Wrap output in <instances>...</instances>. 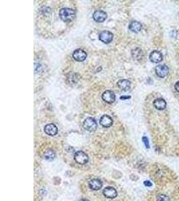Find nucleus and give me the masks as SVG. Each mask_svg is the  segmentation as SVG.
Wrapping results in <instances>:
<instances>
[{
    "label": "nucleus",
    "mask_w": 179,
    "mask_h": 201,
    "mask_svg": "<svg viewBox=\"0 0 179 201\" xmlns=\"http://www.w3.org/2000/svg\"><path fill=\"white\" fill-rule=\"evenodd\" d=\"M59 16L62 21L70 22L74 19L75 11L70 8H62L59 11Z\"/></svg>",
    "instance_id": "f257e3e1"
},
{
    "label": "nucleus",
    "mask_w": 179,
    "mask_h": 201,
    "mask_svg": "<svg viewBox=\"0 0 179 201\" xmlns=\"http://www.w3.org/2000/svg\"><path fill=\"white\" fill-rule=\"evenodd\" d=\"M83 127L88 132H93L97 128V123L93 118L87 117L84 121Z\"/></svg>",
    "instance_id": "f03ea898"
},
{
    "label": "nucleus",
    "mask_w": 179,
    "mask_h": 201,
    "mask_svg": "<svg viewBox=\"0 0 179 201\" xmlns=\"http://www.w3.org/2000/svg\"><path fill=\"white\" fill-rule=\"evenodd\" d=\"M74 161L80 165L85 164L88 161V156L82 151L76 152L74 155Z\"/></svg>",
    "instance_id": "7ed1b4c3"
},
{
    "label": "nucleus",
    "mask_w": 179,
    "mask_h": 201,
    "mask_svg": "<svg viewBox=\"0 0 179 201\" xmlns=\"http://www.w3.org/2000/svg\"><path fill=\"white\" fill-rule=\"evenodd\" d=\"M113 34L107 30L101 32L99 35V39L105 44L110 43L113 40Z\"/></svg>",
    "instance_id": "20e7f679"
},
{
    "label": "nucleus",
    "mask_w": 179,
    "mask_h": 201,
    "mask_svg": "<svg viewBox=\"0 0 179 201\" xmlns=\"http://www.w3.org/2000/svg\"><path fill=\"white\" fill-rule=\"evenodd\" d=\"M101 97L105 102L109 104H111L116 100V94L110 90H107L103 92Z\"/></svg>",
    "instance_id": "39448f33"
},
{
    "label": "nucleus",
    "mask_w": 179,
    "mask_h": 201,
    "mask_svg": "<svg viewBox=\"0 0 179 201\" xmlns=\"http://www.w3.org/2000/svg\"><path fill=\"white\" fill-rule=\"evenodd\" d=\"M155 72L157 76L160 78H164L168 74L169 68L165 64H160L158 65L155 68Z\"/></svg>",
    "instance_id": "423d86ee"
},
{
    "label": "nucleus",
    "mask_w": 179,
    "mask_h": 201,
    "mask_svg": "<svg viewBox=\"0 0 179 201\" xmlns=\"http://www.w3.org/2000/svg\"><path fill=\"white\" fill-rule=\"evenodd\" d=\"M86 56H87V54L86 53V52L81 49L75 50L72 54V57L77 62L84 61L86 59Z\"/></svg>",
    "instance_id": "0eeeda50"
},
{
    "label": "nucleus",
    "mask_w": 179,
    "mask_h": 201,
    "mask_svg": "<svg viewBox=\"0 0 179 201\" xmlns=\"http://www.w3.org/2000/svg\"><path fill=\"white\" fill-rule=\"evenodd\" d=\"M107 15L106 12L102 11V10H97L93 15V20L99 23L103 22L107 19Z\"/></svg>",
    "instance_id": "6e6552de"
},
{
    "label": "nucleus",
    "mask_w": 179,
    "mask_h": 201,
    "mask_svg": "<svg viewBox=\"0 0 179 201\" xmlns=\"http://www.w3.org/2000/svg\"><path fill=\"white\" fill-rule=\"evenodd\" d=\"M103 194L105 197L107 198H115L118 195V192H117L116 188H114L113 187L108 186L104 189L103 191Z\"/></svg>",
    "instance_id": "1a4fd4ad"
},
{
    "label": "nucleus",
    "mask_w": 179,
    "mask_h": 201,
    "mask_svg": "<svg viewBox=\"0 0 179 201\" xmlns=\"http://www.w3.org/2000/svg\"><path fill=\"white\" fill-rule=\"evenodd\" d=\"M149 58H150L151 62H154V63H158L162 60V54L158 50H154L150 54Z\"/></svg>",
    "instance_id": "9d476101"
},
{
    "label": "nucleus",
    "mask_w": 179,
    "mask_h": 201,
    "mask_svg": "<svg viewBox=\"0 0 179 201\" xmlns=\"http://www.w3.org/2000/svg\"><path fill=\"white\" fill-rule=\"evenodd\" d=\"M44 132L48 136H54L58 134V128L53 123H49L44 127Z\"/></svg>",
    "instance_id": "9b49d317"
},
{
    "label": "nucleus",
    "mask_w": 179,
    "mask_h": 201,
    "mask_svg": "<svg viewBox=\"0 0 179 201\" xmlns=\"http://www.w3.org/2000/svg\"><path fill=\"white\" fill-rule=\"evenodd\" d=\"M99 123L101 125H102L103 127H109L113 124V119L110 116L107 115H104L100 118Z\"/></svg>",
    "instance_id": "f8f14e48"
},
{
    "label": "nucleus",
    "mask_w": 179,
    "mask_h": 201,
    "mask_svg": "<svg viewBox=\"0 0 179 201\" xmlns=\"http://www.w3.org/2000/svg\"><path fill=\"white\" fill-rule=\"evenodd\" d=\"M103 186V183L99 179L97 178H94L92 179L89 181L88 182V186H89L90 189H91L93 190H98L101 189Z\"/></svg>",
    "instance_id": "ddd939ff"
},
{
    "label": "nucleus",
    "mask_w": 179,
    "mask_h": 201,
    "mask_svg": "<svg viewBox=\"0 0 179 201\" xmlns=\"http://www.w3.org/2000/svg\"><path fill=\"white\" fill-rule=\"evenodd\" d=\"M118 86L123 91H128L131 87V82L127 79H122L118 82Z\"/></svg>",
    "instance_id": "4468645a"
},
{
    "label": "nucleus",
    "mask_w": 179,
    "mask_h": 201,
    "mask_svg": "<svg viewBox=\"0 0 179 201\" xmlns=\"http://www.w3.org/2000/svg\"><path fill=\"white\" fill-rule=\"evenodd\" d=\"M153 105H154L155 108L158 110H164L166 107V100L162 98H156L153 102Z\"/></svg>",
    "instance_id": "2eb2a0df"
},
{
    "label": "nucleus",
    "mask_w": 179,
    "mask_h": 201,
    "mask_svg": "<svg viewBox=\"0 0 179 201\" xmlns=\"http://www.w3.org/2000/svg\"><path fill=\"white\" fill-rule=\"evenodd\" d=\"M129 30L135 33H138L142 29V24L138 21H132L129 25Z\"/></svg>",
    "instance_id": "dca6fc26"
},
{
    "label": "nucleus",
    "mask_w": 179,
    "mask_h": 201,
    "mask_svg": "<svg viewBox=\"0 0 179 201\" xmlns=\"http://www.w3.org/2000/svg\"><path fill=\"white\" fill-rule=\"evenodd\" d=\"M44 158L47 161H52L55 158V152L52 150H48L44 153Z\"/></svg>",
    "instance_id": "f3484780"
},
{
    "label": "nucleus",
    "mask_w": 179,
    "mask_h": 201,
    "mask_svg": "<svg viewBox=\"0 0 179 201\" xmlns=\"http://www.w3.org/2000/svg\"><path fill=\"white\" fill-rule=\"evenodd\" d=\"M142 56H143V52L142 51V50L140 49V48H136V49L132 51V56L135 58V59H137V60L140 59V58L142 57Z\"/></svg>",
    "instance_id": "a211bd4d"
},
{
    "label": "nucleus",
    "mask_w": 179,
    "mask_h": 201,
    "mask_svg": "<svg viewBox=\"0 0 179 201\" xmlns=\"http://www.w3.org/2000/svg\"><path fill=\"white\" fill-rule=\"evenodd\" d=\"M156 201H170V199L166 194H160L157 197Z\"/></svg>",
    "instance_id": "6ab92c4d"
},
{
    "label": "nucleus",
    "mask_w": 179,
    "mask_h": 201,
    "mask_svg": "<svg viewBox=\"0 0 179 201\" xmlns=\"http://www.w3.org/2000/svg\"><path fill=\"white\" fill-rule=\"evenodd\" d=\"M142 142H144V146H146V148H150V143H149V140L147 137L144 136L142 137Z\"/></svg>",
    "instance_id": "aec40b11"
},
{
    "label": "nucleus",
    "mask_w": 179,
    "mask_h": 201,
    "mask_svg": "<svg viewBox=\"0 0 179 201\" xmlns=\"http://www.w3.org/2000/svg\"><path fill=\"white\" fill-rule=\"evenodd\" d=\"M144 184L147 187H150L152 186V183L149 180H146L144 182Z\"/></svg>",
    "instance_id": "412c9836"
},
{
    "label": "nucleus",
    "mask_w": 179,
    "mask_h": 201,
    "mask_svg": "<svg viewBox=\"0 0 179 201\" xmlns=\"http://www.w3.org/2000/svg\"><path fill=\"white\" fill-rule=\"evenodd\" d=\"M174 88H175V89H176V91L179 92V80L178 81H177L176 83H175Z\"/></svg>",
    "instance_id": "4be33fe9"
},
{
    "label": "nucleus",
    "mask_w": 179,
    "mask_h": 201,
    "mask_svg": "<svg viewBox=\"0 0 179 201\" xmlns=\"http://www.w3.org/2000/svg\"><path fill=\"white\" fill-rule=\"evenodd\" d=\"M130 98V96H121L120 98L121 99H122V98Z\"/></svg>",
    "instance_id": "5701e85b"
},
{
    "label": "nucleus",
    "mask_w": 179,
    "mask_h": 201,
    "mask_svg": "<svg viewBox=\"0 0 179 201\" xmlns=\"http://www.w3.org/2000/svg\"><path fill=\"white\" fill-rule=\"evenodd\" d=\"M79 201H89V200H87V199H86V198H82V199H80Z\"/></svg>",
    "instance_id": "b1692460"
}]
</instances>
